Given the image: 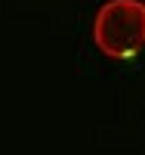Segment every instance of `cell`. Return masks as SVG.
<instances>
[{"mask_svg":"<svg viewBox=\"0 0 145 155\" xmlns=\"http://www.w3.org/2000/svg\"><path fill=\"white\" fill-rule=\"evenodd\" d=\"M93 41L108 59H133L145 50V3L105 0L93 19Z\"/></svg>","mask_w":145,"mask_h":155,"instance_id":"1","label":"cell"}]
</instances>
